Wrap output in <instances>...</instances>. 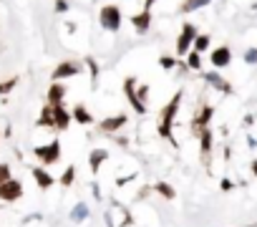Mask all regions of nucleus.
<instances>
[{
    "instance_id": "obj_1",
    "label": "nucleus",
    "mask_w": 257,
    "mask_h": 227,
    "mask_svg": "<svg viewBox=\"0 0 257 227\" xmlns=\"http://www.w3.org/2000/svg\"><path fill=\"white\" fill-rule=\"evenodd\" d=\"M181 96H184V91H177V94L169 99V103L161 109V114H159V136L161 139H166V142H172V146H177V139H174V134H172V129H174V116H177V111H179V103H181Z\"/></svg>"
},
{
    "instance_id": "obj_2",
    "label": "nucleus",
    "mask_w": 257,
    "mask_h": 227,
    "mask_svg": "<svg viewBox=\"0 0 257 227\" xmlns=\"http://www.w3.org/2000/svg\"><path fill=\"white\" fill-rule=\"evenodd\" d=\"M99 23L103 30H109V33H116V30L121 28V23H124V15H121V8L109 3V5H103L99 10Z\"/></svg>"
},
{
    "instance_id": "obj_3",
    "label": "nucleus",
    "mask_w": 257,
    "mask_h": 227,
    "mask_svg": "<svg viewBox=\"0 0 257 227\" xmlns=\"http://www.w3.org/2000/svg\"><path fill=\"white\" fill-rule=\"evenodd\" d=\"M33 154H36V159H38L43 166H51V164H56V162L60 159V142L53 139L51 144L36 146V149H33Z\"/></svg>"
},
{
    "instance_id": "obj_4",
    "label": "nucleus",
    "mask_w": 257,
    "mask_h": 227,
    "mask_svg": "<svg viewBox=\"0 0 257 227\" xmlns=\"http://www.w3.org/2000/svg\"><path fill=\"white\" fill-rule=\"evenodd\" d=\"M197 36H199V30H197L194 23H184V25H181V33L177 38V56H187L192 51Z\"/></svg>"
},
{
    "instance_id": "obj_5",
    "label": "nucleus",
    "mask_w": 257,
    "mask_h": 227,
    "mask_svg": "<svg viewBox=\"0 0 257 227\" xmlns=\"http://www.w3.org/2000/svg\"><path fill=\"white\" fill-rule=\"evenodd\" d=\"M83 73V66L79 61H63V63H58L51 73L53 81H63V79H73V76H81Z\"/></svg>"
},
{
    "instance_id": "obj_6",
    "label": "nucleus",
    "mask_w": 257,
    "mask_h": 227,
    "mask_svg": "<svg viewBox=\"0 0 257 227\" xmlns=\"http://www.w3.org/2000/svg\"><path fill=\"white\" fill-rule=\"evenodd\" d=\"M212 119H215V106L204 103L202 109L194 114V119H192V134H194V136H199V131L209 126V121H212Z\"/></svg>"
},
{
    "instance_id": "obj_7",
    "label": "nucleus",
    "mask_w": 257,
    "mask_h": 227,
    "mask_svg": "<svg viewBox=\"0 0 257 227\" xmlns=\"http://www.w3.org/2000/svg\"><path fill=\"white\" fill-rule=\"evenodd\" d=\"M23 197V182L20 179H8L3 187H0V200L3 202H15Z\"/></svg>"
},
{
    "instance_id": "obj_8",
    "label": "nucleus",
    "mask_w": 257,
    "mask_h": 227,
    "mask_svg": "<svg viewBox=\"0 0 257 227\" xmlns=\"http://www.w3.org/2000/svg\"><path fill=\"white\" fill-rule=\"evenodd\" d=\"M124 94L131 103V109H136V114H146V103L139 101V96H136V79L134 76H129V79L124 81Z\"/></svg>"
},
{
    "instance_id": "obj_9",
    "label": "nucleus",
    "mask_w": 257,
    "mask_h": 227,
    "mask_svg": "<svg viewBox=\"0 0 257 227\" xmlns=\"http://www.w3.org/2000/svg\"><path fill=\"white\" fill-rule=\"evenodd\" d=\"M209 63L215 66V68H227V66H230V63H232V51H230V45H219V48H212Z\"/></svg>"
},
{
    "instance_id": "obj_10",
    "label": "nucleus",
    "mask_w": 257,
    "mask_h": 227,
    "mask_svg": "<svg viewBox=\"0 0 257 227\" xmlns=\"http://www.w3.org/2000/svg\"><path fill=\"white\" fill-rule=\"evenodd\" d=\"M202 79H204V81H207L212 88H215V91H219V94H227V96L232 94V86H230V81H224L217 71H204V73H202Z\"/></svg>"
},
{
    "instance_id": "obj_11",
    "label": "nucleus",
    "mask_w": 257,
    "mask_h": 227,
    "mask_svg": "<svg viewBox=\"0 0 257 227\" xmlns=\"http://www.w3.org/2000/svg\"><path fill=\"white\" fill-rule=\"evenodd\" d=\"M212 149H215V134H212V129H202L199 131V154H202V162L209 164V154Z\"/></svg>"
},
{
    "instance_id": "obj_12",
    "label": "nucleus",
    "mask_w": 257,
    "mask_h": 227,
    "mask_svg": "<svg viewBox=\"0 0 257 227\" xmlns=\"http://www.w3.org/2000/svg\"><path fill=\"white\" fill-rule=\"evenodd\" d=\"M53 121H56V131H66L71 126L73 116H71V111L66 109L63 103H56L53 106Z\"/></svg>"
},
{
    "instance_id": "obj_13",
    "label": "nucleus",
    "mask_w": 257,
    "mask_h": 227,
    "mask_svg": "<svg viewBox=\"0 0 257 227\" xmlns=\"http://www.w3.org/2000/svg\"><path fill=\"white\" fill-rule=\"evenodd\" d=\"M131 25H134V30H136L139 36L149 33V28H151V10L134 13V15H131Z\"/></svg>"
},
{
    "instance_id": "obj_14",
    "label": "nucleus",
    "mask_w": 257,
    "mask_h": 227,
    "mask_svg": "<svg viewBox=\"0 0 257 227\" xmlns=\"http://www.w3.org/2000/svg\"><path fill=\"white\" fill-rule=\"evenodd\" d=\"M63 99H66V86L60 81H53L48 86V94H45V103L56 106V103H63Z\"/></svg>"
},
{
    "instance_id": "obj_15",
    "label": "nucleus",
    "mask_w": 257,
    "mask_h": 227,
    "mask_svg": "<svg viewBox=\"0 0 257 227\" xmlns=\"http://www.w3.org/2000/svg\"><path fill=\"white\" fill-rule=\"evenodd\" d=\"M126 116L124 114H119V116H109V119H103L101 124H99V129L101 131H106V134H114V131H119V129H124L126 126Z\"/></svg>"
},
{
    "instance_id": "obj_16",
    "label": "nucleus",
    "mask_w": 257,
    "mask_h": 227,
    "mask_svg": "<svg viewBox=\"0 0 257 227\" xmlns=\"http://www.w3.org/2000/svg\"><path fill=\"white\" fill-rule=\"evenodd\" d=\"M30 174H33V179H36L38 189H51V187L56 185L53 174H48V172L43 169V166H33V169H30Z\"/></svg>"
},
{
    "instance_id": "obj_17",
    "label": "nucleus",
    "mask_w": 257,
    "mask_h": 227,
    "mask_svg": "<svg viewBox=\"0 0 257 227\" xmlns=\"http://www.w3.org/2000/svg\"><path fill=\"white\" fill-rule=\"evenodd\" d=\"M106 159H109V151H106V149H91V154H88V169L94 172V174H99V169L103 166Z\"/></svg>"
},
{
    "instance_id": "obj_18",
    "label": "nucleus",
    "mask_w": 257,
    "mask_h": 227,
    "mask_svg": "<svg viewBox=\"0 0 257 227\" xmlns=\"http://www.w3.org/2000/svg\"><path fill=\"white\" fill-rule=\"evenodd\" d=\"M71 116L76 124H81V126H88V124H94V116H91V111L86 109L83 103H76L73 109H71Z\"/></svg>"
},
{
    "instance_id": "obj_19",
    "label": "nucleus",
    "mask_w": 257,
    "mask_h": 227,
    "mask_svg": "<svg viewBox=\"0 0 257 227\" xmlns=\"http://www.w3.org/2000/svg\"><path fill=\"white\" fill-rule=\"evenodd\" d=\"M36 126H38V129H56V121H53V106H51V103H45V106H43V111H40V116H38V121H36Z\"/></svg>"
},
{
    "instance_id": "obj_20",
    "label": "nucleus",
    "mask_w": 257,
    "mask_h": 227,
    "mask_svg": "<svg viewBox=\"0 0 257 227\" xmlns=\"http://www.w3.org/2000/svg\"><path fill=\"white\" fill-rule=\"evenodd\" d=\"M88 215H91L88 205H86V202H79V205H76V207L71 209V222L81 225V222H86V220H88Z\"/></svg>"
},
{
    "instance_id": "obj_21",
    "label": "nucleus",
    "mask_w": 257,
    "mask_h": 227,
    "mask_svg": "<svg viewBox=\"0 0 257 227\" xmlns=\"http://www.w3.org/2000/svg\"><path fill=\"white\" fill-rule=\"evenodd\" d=\"M151 189H154L159 197H164V200H177V189L169 185V182H157Z\"/></svg>"
},
{
    "instance_id": "obj_22",
    "label": "nucleus",
    "mask_w": 257,
    "mask_h": 227,
    "mask_svg": "<svg viewBox=\"0 0 257 227\" xmlns=\"http://www.w3.org/2000/svg\"><path fill=\"white\" fill-rule=\"evenodd\" d=\"M86 66H88V73H91V88H96L99 83V73H101V66L96 63V58H86Z\"/></svg>"
},
{
    "instance_id": "obj_23",
    "label": "nucleus",
    "mask_w": 257,
    "mask_h": 227,
    "mask_svg": "<svg viewBox=\"0 0 257 227\" xmlns=\"http://www.w3.org/2000/svg\"><path fill=\"white\" fill-rule=\"evenodd\" d=\"M209 45H212V38H209L207 33H199V36L194 38L192 51H197V53H204V51H209Z\"/></svg>"
},
{
    "instance_id": "obj_24",
    "label": "nucleus",
    "mask_w": 257,
    "mask_h": 227,
    "mask_svg": "<svg viewBox=\"0 0 257 227\" xmlns=\"http://www.w3.org/2000/svg\"><path fill=\"white\" fill-rule=\"evenodd\" d=\"M209 3H212V0H184L181 8H179V13H194V10H199V8H204Z\"/></svg>"
},
{
    "instance_id": "obj_25",
    "label": "nucleus",
    "mask_w": 257,
    "mask_h": 227,
    "mask_svg": "<svg viewBox=\"0 0 257 227\" xmlns=\"http://www.w3.org/2000/svg\"><path fill=\"white\" fill-rule=\"evenodd\" d=\"M73 182H76V166H73V164H68L66 169H63V174H60L58 185H60V187H71Z\"/></svg>"
},
{
    "instance_id": "obj_26",
    "label": "nucleus",
    "mask_w": 257,
    "mask_h": 227,
    "mask_svg": "<svg viewBox=\"0 0 257 227\" xmlns=\"http://www.w3.org/2000/svg\"><path fill=\"white\" fill-rule=\"evenodd\" d=\"M184 58H187L184 63H187V68H189V71H202V56L197 53V51H189Z\"/></svg>"
},
{
    "instance_id": "obj_27",
    "label": "nucleus",
    "mask_w": 257,
    "mask_h": 227,
    "mask_svg": "<svg viewBox=\"0 0 257 227\" xmlns=\"http://www.w3.org/2000/svg\"><path fill=\"white\" fill-rule=\"evenodd\" d=\"M15 86H18V76H13V79H8V81H0V96L10 94Z\"/></svg>"
},
{
    "instance_id": "obj_28",
    "label": "nucleus",
    "mask_w": 257,
    "mask_h": 227,
    "mask_svg": "<svg viewBox=\"0 0 257 227\" xmlns=\"http://www.w3.org/2000/svg\"><path fill=\"white\" fill-rule=\"evenodd\" d=\"M159 66H161L164 71H172V68H177V58H174V56H161V58H159Z\"/></svg>"
},
{
    "instance_id": "obj_29",
    "label": "nucleus",
    "mask_w": 257,
    "mask_h": 227,
    "mask_svg": "<svg viewBox=\"0 0 257 227\" xmlns=\"http://www.w3.org/2000/svg\"><path fill=\"white\" fill-rule=\"evenodd\" d=\"M242 58H245V63H247V66H257V48H247Z\"/></svg>"
},
{
    "instance_id": "obj_30",
    "label": "nucleus",
    "mask_w": 257,
    "mask_h": 227,
    "mask_svg": "<svg viewBox=\"0 0 257 227\" xmlns=\"http://www.w3.org/2000/svg\"><path fill=\"white\" fill-rule=\"evenodd\" d=\"M8 179H13V177H10V166H8L5 162H0V185H5Z\"/></svg>"
},
{
    "instance_id": "obj_31",
    "label": "nucleus",
    "mask_w": 257,
    "mask_h": 227,
    "mask_svg": "<svg viewBox=\"0 0 257 227\" xmlns=\"http://www.w3.org/2000/svg\"><path fill=\"white\" fill-rule=\"evenodd\" d=\"M232 189H235V182L232 179H227V177L219 179V192H232Z\"/></svg>"
},
{
    "instance_id": "obj_32",
    "label": "nucleus",
    "mask_w": 257,
    "mask_h": 227,
    "mask_svg": "<svg viewBox=\"0 0 257 227\" xmlns=\"http://www.w3.org/2000/svg\"><path fill=\"white\" fill-rule=\"evenodd\" d=\"M136 96H139V101H141V103H146V96H149V86H146V83H141L139 88H136Z\"/></svg>"
},
{
    "instance_id": "obj_33",
    "label": "nucleus",
    "mask_w": 257,
    "mask_h": 227,
    "mask_svg": "<svg viewBox=\"0 0 257 227\" xmlns=\"http://www.w3.org/2000/svg\"><path fill=\"white\" fill-rule=\"evenodd\" d=\"M53 10H56V13H66V10H68V0H56V3H53Z\"/></svg>"
},
{
    "instance_id": "obj_34",
    "label": "nucleus",
    "mask_w": 257,
    "mask_h": 227,
    "mask_svg": "<svg viewBox=\"0 0 257 227\" xmlns=\"http://www.w3.org/2000/svg\"><path fill=\"white\" fill-rule=\"evenodd\" d=\"M91 192H94L96 200H101V187H99V182H94V185H91Z\"/></svg>"
},
{
    "instance_id": "obj_35",
    "label": "nucleus",
    "mask_w": 257,
    "mask_h": 227,
    "mask_svg": "<svg viewBox=\"0 0 257 227\" xmlns=\"http://www.w3.org/2000/svg\"><path fill=\"white\" fill-rule=\"evenodd\" d=\"M222 157L230 162V159H232V149H230V146H222Z\"/></svg>"
},
{
    "instance_id": "obj_36",
    "label": "nucleus",
    "mask_w": 257,
    "mask_h": 227,
    "mask_svg": "<svg viewBox=\"0 0 257 227\" xmlns=\"http://www.w3.org/2000/svg\"><path fill=\"white\" fill-rule=\"evenodd\" d=\"M247 146H250V149H257V139H255L252 134H247Z\"/></svg>"
},
{
    "instance_id": "obj_37",
    "label": "nucleus",
    "mask_w": 257,
    "mask_h": 227,
    "mask_svg": "<svg viewBox=\"0 0 257 227\" xmlns=\"http://www.w3.org/2000/svg\"><path fill=\"white\" fill-rule=\"evenodd\" d=\"M252 124H255V114H247L245 116V126H252Z\"/></svg>"
},
{
    "instance_id": "obj_38",
    "label": "nucleus",
    "mask_w": 257,
    "mask_h": 227,
    "mask_svg": "<svg viewBox=\"0 0 257 227\" xmlns=\"http://www.w3.org/2000/svg\"><path fill=\"white\" fill-rule=\"evenodd\" d=\"M250 172L257 177V159H252V164H250Z\"/></svg>"
},
{
    "instance_id": "obj_39",
    "label": "nucleus",
    "mask_w": 257,
    "mask_h": 227,
    "mask_svg": "<svg viewBox=\"0 0 257 227\" xmlns=\"http://www.w3.org/2000/svg\"><path fill=\"white\" fill-rule=\"evenodd\" d=\"M157 0H144V10H151V5H154Z\"/></svg>"
},
{
    "instance_id": "obj_40",
    "label": "nucleus",
    "mask_w": 257,
    "mask_h": 227,
    "mask_svg": "<svg viewBox=\"0 0 257 227\" xmlns=\"http://www.w3.org/2000/svg\"><path fill=\"white\" fill-rule=\"evenodd\" d=\"M0 187H3V185H0Z\"/></svg>"
}]
</instances>
